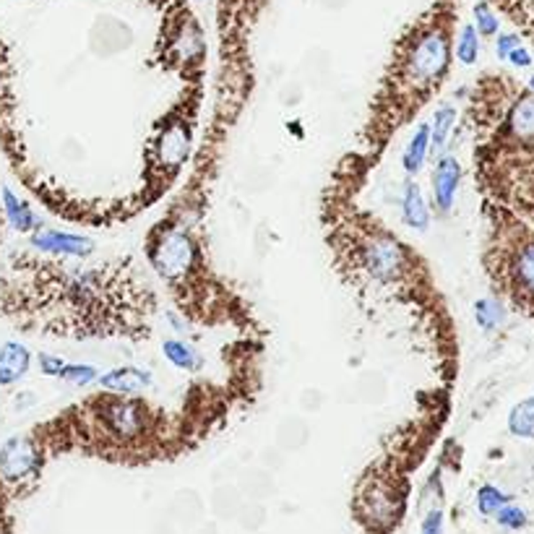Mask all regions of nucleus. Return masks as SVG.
Here are the masks:
<instances>
[{
  "label": "nucleus",
  "mask_w": 534,
  "mask_h": 534,
  "mask_svg": "<svg viewBox=\"0 0 534 534\" xmlns=\"http://www.w3.org/2000/svg\"><path fill=\"white\" fill-rule=\"evenodd\" d=\"M508 503H511V495H506L503 490H498L495 485H483V488L477 490V508L485 516H495Z\"/></svg>",
  "instance_id": "nucleus-17"
},
{
  "label": "nucleus",
  "mask_w": 534,
  "mask_h": 534,
  "mask_svg": "<svg viewBox=\"0 0 534 534\" xmlns=\"http://www.w3.org/2000/svg\"><path fill=\"white\" fill-rule=\"evenodd\" d=\"M448 60H451L448 32L441 27L428 29L425 35H420V40L404 58V81L414 89H430L445 74Z\"/></svg>",
  "instance_id": "nucleus-2"
},
{
  "label": "nucleus",
  "mask_w": 534,
  "mask_h": 534,
  "mask_svg": "<svg viewBox=\"0 0 534 534\" xmlns=\"http://www.w3.org/2000/svg\"><path fill=\"white\" fill-rule=\"evenodd\" d=\"M475 321H477V326H480V329H485V331H495L498 326H503V321H506V311H503V306H500L498 300H492V298H483V300H477V303H475Z\"/></svg>",
  "instance_id": "nucleus-16"
},
{
  "label": "nucleus",
  "mask_w": 534,
  "mask_h": 534,
  "mask_svg": "<svg viewBox=\"0 0 534 534\" xmlns=\"http://www.w3.org/2000/svg\"><path fill=\"white\" fill-rule=\"evenodd\" d=\"M508 60H511L516 68H530V66H532V55H530L524 47H516V50L508 55Z\"/></svg>",
  "instance_id": "nucleus-24"
},
{
  "label": "nucleus",
  "mask_w": 534,
  "mask_h": 534,
  "mask_svg": "<svg viewBox=\"0 0 534 534\" xmlns=\"http://www.w3.org/2000/svg\"><path fill=\"white\" fill-rule=\"evenodd\" d=\"M365 506H368V516L375 527H389L391 522H397V503L391 498V492L386 488H373V492L365 498Z\"/></svg>",
  "instance_id": "nucleus-11"
},
{
  "label": "nucleus",
  "mask_w": 534,
  "mask_h": 534,
  "mask_svg": "<svg viewBox=\"0 0 534 534\" xmlns=\"http://www.w3.org/2000/svg\"><path fill=\"white\" fill-rule=\"evenodd\" d=\"M422 534H444V516L441 511H430L425 524H422Z\"/></svg>",
  "instance_id": "nucleus-23"
},
{
  "label": "nucleus",
  "mask_w": 534,
  "mask_h": 534,
  "mask_svg": "<svg viewBox=\"0 0 534 534\" xmlns=\"http://www.w3.org/2000/svg\"><path fill=\"white\" fill-rule=\"evenodd\" d=\"M495 519H498V524L506 527V530H522V527L527 524V514H524L519 506H514V503H508L506 508H500V511L495 514Z\"/></svg>",
  "instance_id": "nucleus-20"
},
{
  "label": "nucleus",
  "mask_w": 534,
  "mask_h": 534,
  "mask_svg": "<svg viewBox=\"0 0 534 534\" xmlns=\"http://www.w3.org/2000/svg\"><path fill=\"white\" fill-rule=\"evenodd\" d=\"M530 89L534 91V76H532V79H530Z\"/></svg>",
  "instance_id": "nucleus-25"
},
{
  "label": "nucleus",
  "mask_w": 534,
  "mask_h": 534,
  "mask_svg": "<svg viewBox=\"0 0 534 534\" xmlns=\"http://www.w3.org/2000/svg\"><path fill=\"white\" fill-rule=\"evenodd\" d=\"M91 414L97 428L102 430L104 438H115L120 444L138 441L149 433L151 428V412L146 404L131 397H102L91 401Z\"/></svg>",
  "instance_id": "nucleus-1"
},
{
  "label": "nucleus",
  "mask_w": 534,
  "mask_h": 534,
  "mask_svg": "<svg viewBox=\"0 0 534 534\" xmlns=\"http://www.w3.org/2000/svg\"><path fill=\"white\" fill-rule=\"evenodd\" d=\"M480 55V37H477V29L472 24H467L459 35V43H456V58L464 63V66H472Z\"/></svg>",
  "instance_id": "nucleus-18"
},
{
  "label": "nucleus",
  "mask_w": 534,
  "mask_h": 534,
  "mask_svg": "<svg viewBox=\"0 0 534 534\" xmlns=\"http://www.w3.org/2000/svg\"><path fill=\"white\" fill-rule=\"evenodd\" d=\"M162 352L178 370H185V373H198L204 368V355L182 339H165Z\"/></svg>",
  "instance_id": "nucleus-9"
},
{
  "label": "nucleus",
  "mask_w": 534,
  "mask_h": 534,
  "mask_svg": "<svg viewBox=\"0 0 534 534\" xmlns=\"http://www.w3.org/2000/svg\"><path fill=\"white\" fill-rule=\"evenodd\" d=\"M516 47H522V43H519V37H516V35H500V37H498V43H495L498 58H503V60H508V55H511Z\"/></svg>",
  "instance_id": "nucleus-22"
},
{
  "label": "nucleus",
  "mask_w": 534,
  "mask_h": 534,
  "mask_svg": "<svg viewBox=\"0 0 534 534\" xmlns=\"http://www.w3.org/2000/svg\"><path fill=\"white\" fill-rule=\"evenodd\" d=\"M508 430L516 438H534V397L519 401L508 414Z\"/></svg>",
  "instance_id": "nucleus-15"
},
{
  "label": "nucleus",
  "mask_w": 534,
  "mask_h": 534,
  "mask_svg": "<svg viewBox=\"0 0 534 534\" xmlns=\"http://www.w3.org/2000/svg\"><path fill=\"white\" fill-rule=\"evenodd\" d=\"M428 151H430V126H420L414 135L409 138L406 149H404V170L406 175H417L428 159Z\"/></svg>",
  "instance_id": "nucleus-10"
},
{
  "label": "nucleus",
  "mask_w": 534,
  "mask_h": 534,
  "mask_svg": "<svg viewBox=\"0 0 534 534\" xmlns=\"http://www.w3.org/2000/svg\"><path fill=\"white\" fill-rule=\"evenodd\" d=\"M188 149H190V138L188 131L182 126H170L165 135H162V143H159V154H162V162L178 167L180 162L188 157Z\"/></svg>",
  "instance_id": "nucleus-12"
},
{
  "label": "nucleus",
  "mask_w": 534,
  "mask_h": 534,
  "mask_svg": "<svg viewBox=\"0 0 534 534\" xmlns=\"http://www.w3.org/2000/svg\"><path fill=\"white\" fill-rule=\"evenodd\" d=\"M459 180H461V167L453 157L444 154L436 167H433V206L438 209V214H448L459 190Z\"/></svg>",
  "instance_id": "nucleus-6"
},
{
  "label": "nucleus",
  "mask_w": 534,
  "mask_h": 534,
  "mask_svg": "<svg viewBox=\"0 0 534 534\" xmlns=\"http://www.w3.org/2000/svg\"><path fill=\"white\" fill-rule=\"evenodd\" d=\"M475 19H477V29H480V35L492 37V35L498 32V19H495V13L488 8V3H480V5L475 8Z\"/></svg>",
  "instance_id": "nucleus-21"
},
{
  "label": "nucleus",
  "mask_w": 534,
  "mask_h": 534,
  "mask_svg": "<svg viewBox=\"0 0 534 534\" xmlns=\"http://www.w3.org/2000/svg\"><path fill=\"white\" fill-rule=\"evenodd\" d=\"M58 378H63V381H68L74 386H89L94 381H99V373L91 365H66Z\"/></svg>",
  "instance_id": "nucleus-19"
},
{
  "label": "nucleus",
  "mask_w": 534,
  "mask_h": 534,
  "mask_svg": "<svg viewBox=\"0 0 534 534\" xmlns=\"http://www.w3.org/2000/svg\"><path fill=\"white\" fill-rule=\"evenodd\" d=\"M456 123V107L453 104H441L433 115V126H430V151L441 154L445 149V141L453 131Z\"/></svg>",
  "instance_id": "nucleus-14"
},
{
  "label": "nucleus",
  "mask_w": 534,
  "mask_h": 534,
  "mask_svg": "<svg viewBox=\"0 0 534 534\" xmlns=\"http://www.w3.org/2000/svg\"><path fill=\"white\" fill-rule=\"evenodd\" d=\"M401 220L406 227L425 232L430 227V209L425 204V196L420 190V185L414 180L404 182V193H401Z\"/></svg>",
  "instance_id": "nucleus-8"
},
{
  "label": "nucleus",
  "mask_w": 534,
  "mask_h": 534,
  "mask_svg": "<svg viewBox=\"0 0 534 534\" xmlns=\"http://www.w3.org/2000/svg\"><path fill=\"white\" fill-rule=\"evenodd\" d=\"M104 391H112V394H120V397H135V394H143L154 386V375L149 370H141V368H115L104 375H99L97 381Z\"/></svg>",
  "instance_id": "nucleus-7"
},
{
  "label": "nucleus",
  "mask_w": 534,
  "mask_h": 534,
  "mask_svg": "<svg viewBox=\"0 0 534 534\" xmlns=\"http://www.w3.org/2000/svg\"><path fill=\"white\" fill-rule=\"evenodd\" d=\"M0 222H3V206H0Z\"/></svg>",
  "instance_id": "nucleus-26"
},
{
  "label": "nucleus",
  "mask_w": 534,
  "mask_h": 534,
  "mask_svg": "<svg viewBox=\"0 0 534 534\" xmlns=\"http://www.w3.org/2000/svg\"><path fill=\"white\" fill-rule=\"evenodd\" d=\"M29 368V352L19 344H8L0 350V383L19 381Z\"/></svg>",
  "instance_id": "nucleus-13"
},
{
  "label": "nucleus",
  "mask_w": 534,
  "mask_h": 534,
  "mask_svg": "<svg viewBox=\"0 0 534 534\" xmlns=\"http://www.w3.org/2000/svg\"><path fill=\"white\" fill-rule=\"evenodd\" d=\"M196 261V243L185 229H167L157 237L151 245V264L165 279H180L185 276Z\"/></svg>",
  "instance_id": "nucleus-3"
},
{
  "label": "nucleus",
  "mask_w": 534,
  "mask_h": 534,
  "mask_svg": "<svg viewBox=\"0 0 534 534\" xmlns=\"http://www.w3.org/2000/svg\"><path fill=\"white\" fill-rule=\"evenodd\" d=\"M362 267L375 282L391 284L406 268V253L399 240H394L391 235H375L362 248Z\"/></svg>",
  "instance_id": "nucleus-4"
},
{
  "label": "nucleus",
  "mask_w": 534,
  "mask_h": 534,
  "mask_svg": "<svg viewBox=\"0 0 534 534\" xmlns=\"http://www.w3.org/2000/svg\"><path fill=\"white\" fill-rule=\"evenodd\" d=\"M32 248L60 259H87L94 253V240L81 235H68L58 229H40L32 235Z\"/></svg>",
  "instance_id": "nucleus-5"
}]
</instances>
